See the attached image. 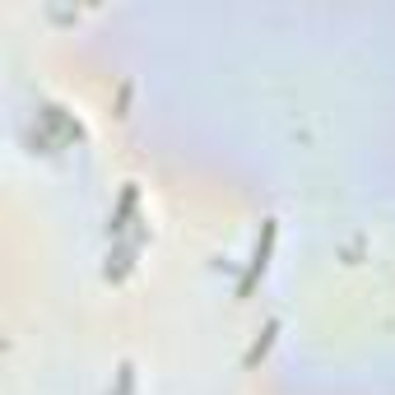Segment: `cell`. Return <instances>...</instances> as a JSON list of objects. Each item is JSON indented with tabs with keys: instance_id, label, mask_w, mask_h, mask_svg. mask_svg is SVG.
Wrapping results in <instances>:
<instances>
[{
	"instance_id": "cell-1",
	"label": "cell",
	"mask_w": 395,
	"mask_h": 395,
	"mask_svg": "<svg viewBox=\"0 0 395 395\" xmlns=\"http://www.w3.org/2000/svg\"><path fill=\"white\" fill-rule=\"evenodd\" d=\"M270 242H274V223H265V242H261V247H256V261H252V274H247V284H242V293H247V288H252V279H256V274H261V270H265Z\"/></svg>"
}]
</instances>
